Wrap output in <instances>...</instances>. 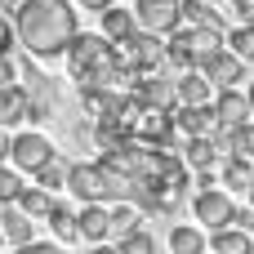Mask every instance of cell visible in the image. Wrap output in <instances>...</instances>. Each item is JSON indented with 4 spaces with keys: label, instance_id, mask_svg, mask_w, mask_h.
Instances as JSON below:
<instances>
[{
    "label": "cell",
    "instance_id": "1",
    "mask_svg": "<svg viewBox=\"0 0 254 254\" xmlns=\"http://www.w3.org/2000/svg\"><path fill=\"white\" fill-rule=\"evenodd\" d=\"M76 31V9L67 0H18L13 9V36L31 58H58Z\"/></svg>",
    "mask_w": 254,
    "mask_h": 254
},
{
    "label": "cell",
    "instance_id": "2",
    "mask_svg": "<svg viewBox=\"0 0 254 254\" xmlns=\"http://www.w3.org/2000/svg\"><path fill=\"white\" fill-rule=\"evenodd\" d=\"M121 54H125V63L134 67V71H161L165 67V36H156V31H134V36H125L121 45H116Z\"/></svg>",
    "mask_w": 254,
    "mask_h": 254
},
{
    "label": "cell",
    "instance_id": "3",
    "mask_svg": "<svg viewBox=\"0 0 254 254\" xmlns=\"http://www.w3.org/2000/svg\"><path fill=\"white\" fill-rule=\"evenodd\" d=\"M58 152H54V143L45 138V134H36V129H22V134H13L9 138V165L13 170H22V174H36L40 165H49Z\"/></svg>",
    "mask_w": 254,
    "mask_h": 254
},
{
    "label": "cell",
    "instance_id": "4",
    "mask_svg": "<svg viewBox=\"0 0 254 254\" xmlns=\"http://www.w3.org/2000/svg\"><path fill=\"white\" fill-rule=\"evenodd\" d=\"M134 138L138 143H147V147H170L174 143V134H179V125H174V112H165V107H143L138 103V112H134Z\"/></svg>",
    "mask_w": 254,
    "mask_h": 254
},
{
    "label": "cell",
    "instance_id": "5",
    "mask_svg": "<svg viewBox=\"0 0 254 254\" xmlns=\"http://www.w3.org/2000/svg\"><path fill=\"white\" fill-rule=\"evenodd\" d=\"M134 18L143 31L170 36L174 27H183V4L179 0H134Z\"/></svg>",
    "mask_w": 254,
    "mask_h": 254
},
{
    "label": "cell",
    "instance_id": "6",
    "mask_svg": "<svg viewBox=\"0 0 254 254\" xmlns=\"http://www.w3.org/2000/svg\"><path fill=\"white\" fill-rule=\"evenodd\" d=\"M129 94H134L143 107H165V112H174V107H179L174 80H170V76H161V71H138V76L129 80Z\"/></svg>",
    "mask_w": 254,
    "mask_h": 254
},
{
    "label": "cell",
    "instance_id": "7",
    "mask_svg": "<svg viewBox=\"0 0 254 254\" xmlns=\"http://www.w3.org/2000/svg\"><path fill=\"white\" fill-rule=\"evenodd\" d=\"M232 192H223V188H201L196 192V201H192V214H196V223H205L210 232L214 228H228L232 223Z\"/></svg>",
    "mask_w": 254,
    "mask_h": 254
},
{
    "label": "cell",
    "instance_id": "8",
    "mask_svg": "<svg viewBox=\"0 0 254 254\" xmlns=\"http://www.w3.org/2000/svg\"><path fill=\"white\" fill-rule=\"evenodd\" d=\"M205 76H210V85L214 89H228V85H237V80H246V63L228 49V45H219L214 54H205L201 63H196Z\"/></svg>",
    "mask_w": 254,
    "mask_h": 254
},
{
    "label": "cell",
    "instance_id": "9",
    "mask_svg": "<svg viewBox=\"0 0 254 254\" xmlns=\"http://www.w3.org/2000/svg\"><path fill=\"white\" fill-rule=\"evenodd\" d=\"M67 192L76 201H103V165L98 161H76L67 165Z\"/></svg>",
    "mask_w": 254,
    "mask_h": 254
},
{
    "label": "cell",
    "instance_id": "10",
    "mask_svg": "<svg viewBox=\"0 0 254 254\" xmlns=\"http://www.w3.org/2000/svg\"><path fill=\"white\" fill-rule=\"evenodd\" d=\"M174 125H179L183 138H192V134H214V129H219L214 103H179V107H174Z\"/></svg>",
    "mask_w": 254,
    "mask_h": 254
},
{
    "label": "cell",
    "instance_id": "11",
    "mask_svg": "<svg viewBox=\"0 0 254 254\" xmlns=\"http://www.w3.org/2000/svg\"><path fill=\"white\" fill-rule=\"evenodd\" d=\"M27 121H45L49 112H54V85H49V76H40V71H31V54H27Z\"/></svg>",
    "mask_w": 254,
    "mask_h": 254
},
{
    "label": "cell",
    "instance_id": "12",
    "mask_svg": "<svg viewBox=\"0 0 254 254\" xmlns=\"http://www.w3.org/2000/svg\"><path fill=\"white\" fill-rule=\"evenodd\" d=\"M214 116H219V125H223V129L246 125V121H250V98H246L237 85H228V89H219V94H214Z\"/></svg>",
    "mask_w": 254,
    "mask_h": 254
},
{
    "label": "cell",
    "instance_id": "13",
    "mask_svg": "<svg viewBox=\"0 0 254 254\" xmlns=\"http://www.w3.org/2000/svg\"><path fill=\"white\" fill-rule=\"evenodd\" d=\"M219 156H223V147H219L214 134H192V138L183 143V165H188V170H214Z\"/></svg>",
    "mask_w": 254,
    "mask_h": 254
},
{
    "label": "cell",
    "instance_id": "14",
    "mask_svg": "<svg viewBox=\"0 0 254 254\" xmlns=\"http://www.w3.org/2000/svg\"><path fill=\"white\" fill-rule=\"evenodd\" d=\"M174 94H179V103H214L210 94H214V85H210V76L201 71V67H188V71H179V80H174Z\"/></svg>",
    "mask_w": 254,
    "mask_h": 254
},
{
    "label": "cell",
    "instance_id": "15",
    "mask_svg": "<svg viewBox=\"0 0 254 254\" xmlns=\"http://www.w3.org/2000/svg\"><path fill=\"white\" fill-rule=\"evenodd\" d=\"M76 223H80V237L85 241H107L112 237V214H107L103 201H85V210L76 214Z\"/></svg>",
    "mask_w": 254,
    "mask_h": 254
},
{
    "label": "cell",
    "instance_id": "16",
    "mask_svg": "<svg viewBox=\"0 0 254 254\" xmlns=\"http://www.w3.org/2000/svg\"><path fill=\"white\" fill-rule=\"evenodd\" d=\"M210 250L214 254H254V237L246 228L228 223V228H214L210 232Z\"/></svg>",
    "mask_w": 254,
    "mask_h": 254
},
{
    "label": "cell",
    "instance_id": "17",
    "mask_svg": "<svg viewBox=\"0 0 254 254\" xmlns=\"http://www.w3.org/2000/svg\"><path fill=\"white\" fill-rule=\"evenodd\" d=\"M98 18H103V36H107L112 45H121L125 36H134V31H138V18H134V9H116V4H107Z\"/></svg>",
    "mask_w": 254,
    "mask_h": 254
},
{
    "label": "cell",
    "instance_id": "18",
    "mask_svg": "<svg viewBox=\"0 0 254 254\" xmlns=\"http://www.w3.org/2000/svg\"><path fill=\"white\" fill-rule=\"evenodd\" d=\"M31 228H36L31 214H22L18 205H0V232H4V241L27 246V241H31Z\"/></svg>",
    "mask_w": 254,
    "mask_h": 254
},
{
    "label": "cell",
    "instance_id": "19",
    "mask_svg": "<svg viewBox=\"0 0 254 254\" xmlns=\"http://www.w3.org/2000/svg\"><path fill=\"white\" fill-rule=\"evenodd\" d=\"M27 121V89L22 85H0V125L13 129Z\"/></svg>",
    "mask_w": 254,
    "mask_h": 254
},
{
    "label": "cell",
    "instance_id": "20",
    "mask_svg": "<svg viewBox=\"0 0 254 254\" xmlns=\"http://www.w3.org/2000/svg\"><path fill=\"white\" fill-rule=\"evenodd\" d=\"M165 63H170V67H179V71L196 67V49H192L188 27H174V31H170V40H165Z\"/></svg>",
    "mask_w": 254,
    "mask_h": 254
},
{
    "label": "cell",
    "instance_id": "21",
    "mask_svg": "<svg viewBox=\"0 0 254 254\" xmlns=\"http://www.w3.org/2000/svg\"><path fill=\"white\" fill-rule=\"evenodd\" d=\"M223 188H228V192H250L254 188V161L228 156V161H223Z\"/></svg>",
    "mask_w": 254,
    "mask_h": 254
},
{
    "label": "cell",
    "instance_id": "22",
    "mask_svg": "<svg viewBox=\"0 0 254 254\" xmlns=\"http://www.w3.org/2000/svg\"><path fill=\"white\" fill-rule=\"evenodd\" d=\"M205 232L201 228H192V223H179V228H170V254H205Z\"/></svg>",
    "mask_w": 254,
    "mask_h": 254
},
{
    "label": "cell",
    "instance_id": "23",
    "mask_svg": "<svg viewBox=\"0 0 254 254\" xmlns=\"http://www.w3.org/2000/svg\"><path fill=\"white\" fill-rule=\"evenodd\" d=\"M45 219H49V228H54V237H58V241H67V246H71V241H80V223H76V210H67L63 201H54Z\"/></svg>",
    "mask_w": 254,
    "mask_h": 254
},
{
    "label": "cell",
    "instance_id": "24",
    "mask_svg": "<svg viewBox=\"0 0 254 254\" xmlns=\"http://www.w3.org/2000/svg\"><path fill=\"white\" fill-rule=\"evenodd\" d=\"M13 205H18L22 214H31V219H45V214H49V205H54V192H45L40 183H36V188H27V183H22V192H18V201H13Z\"/></svg>",
    "mask_w": 254,
    "mask_h": 254
},
{
    "label": "cell",
    "instance_id": "25",
    "mask_svg": "<svg viewBox=\"0 0 254 254\" xmlns=\"http://www.w3.org/2000/svg\"><path fill=\"white\" fill-rule=\"evenodd\" d=\"M183 4V22L188 27H214V31H223V18L210 9V0H179Z\"/></svg>",
    "mask_w": 254,
    "mask_h": 254
},
{
    "label": "cell",
    "instance_id": "26",
    "mask_svg": "<svg viewBox=\"0 0 254 254\" xmlns=\"http://www.w3.org/2000/svg\"><path fill=\"white\" fill-rule=\"evenodd\" d=\"M107 214H112V237H125V232H134V228L143 223V210H138L134 201H116Z\"/></svg>",
    "mask_w": 254,
    "mask_h": 254
},
{
    "label": "cell",
    "instance_id": "27",
    "mask_svg": "<svg viewBox=\"0 0 254 254\" xmlns=\"http://www.w3.org/2000/svg\"><path fill=\"white\" fill-rule=\"evenodd\" d=\"M223 45H228L241 63H254V22H237V27L223 36Z\"/></svg>",
    "mask_w": 254,
    "mask_h": 254
},
{
    "label": "cell",
    "instance_id": "28",
    "mask_svg": "<svg viewBox=\"0 0 254 254\" xmlns=\"http://www.w3.org/2000/svg\"><path fill=\"white\" fill-rule=\"evenodd\" d=\"M116 250H121V254H156V237L143 232V228H134V232L116 237Z\"/></svg>",
    "mask_w": 254,
    "mask_h": 254
},
{
    "label": "cell",
    "instance_id": "29",
    "mask_svg": "<svg viewBox=\"0 0 254 254\" xmlns=\"http://www.w3.org/2000/svg\"><path fill=\"white\" fill-rule=\"evenodd\" d=\"M31 179H36V183H40L45 192H58V188H67V165H63V161L54 156V161H49V165H40V170H36Z\"/></svg>",
    "mask_w": 254,
    "mask_h": 254
},
{
    "label": "cell",
    "instance_id": "30",
    "mask_svg": "<svg viewBox=\"0 0 254 254\" xmlns=\"http://www.w3.org/2000/svg\"><path fill=\"white\" fill-rule=\"evenodd\" d=\"M18 192H22V170H13V165L0 161V205H13Z\"/></svg>",
    "mask_w": 254,
    "mask_h": 254
},
{
    "label": "cell",
    "instance_id": "31",
    "mask_svg": "<svg viewBox=\"0 0 254 254\" xmlns=\"http://www.w3.org/2000/svg\"><path fill=\"white\" fill-rule=\"evenodd\" d=\"M18 45V36H13V18L4 13V4H0V54H9Z\"/></svg>",
    "mask_w": 254,
    "mask_h": 254
},
{
    "label": "cell",
    "instance_id": "32",
    "mask_svg": "<svg viewBox=\"0 0 254 254\" xmlns=\"http://www.w3.org/2000/svg\"><path fill=\"white\" fill-rule=\"evenodd\" d=\"M18 254H67V250L54 246V241H36V237H31L27 246H18Z\"/></svg>",
    "mask_w": 254,
    "mask_h": 254
},
{
    "label": "cell",
    "instance_id": "33",
    "mask_svg": "<svg viewBox=\"0 0 254 254\" xmlns=\"http://www.w3.org/2000/svg\"><path fill=\"white\" fill-rule=\"evenodd\" d=\"M13 80H18V67L9 54H0V85H13Z\"/></svg>",
    "mask_w": 254,
    "mask_h": 254
},
{
    "label": "cell",
    "instance_id": "34",
    "mask_svg": "<svg viewBox=\"0 0 254 254\" xmlns=\"http://www.w3.org/2000/svg\"><path fill=\"white\" fill-rule=\"evenodd\" d=\"M228 4H232V13L241 22H254V0H228Z\"/></svg>",
    "mask_w": 254,
    "mask_h": 254
},
{
    "label": "cell",
    "instance_id": "35",
    "mask_svg": "<svg viewBox=\"0 0 254 254\" xmlns=\"http://www.w3.org/2000/svg\"><path fill=\"white\" fill-rule=\"evenodd\" d=\"M196 188H214V170H196Z\"/></svg>",
    "mask_w": 254,
    "mask_h": 254
},
{
    "label": "cell",
    "instance_id": "36",
    "mask_svg": "<svg viewBox=\"0 0 254 254\" xmlns=\"http://www.w3.org/2000/svg\"><path fill=\"white\" fill-rule=\"evenodd\" d=\"M76 4H80V9H94V13H103V9H107L112 0H76Z\"/></svg>",
    "mask_w": 254,
    "mask_h": 254
},
{
    "label": "cell",
    "instance_id": "37",
    "mask_svg": "<svg viewBox=\"0 0 254 254\" xmlns=\"http://www.w3.org/2000/svg\"><path fill=\"white\" fill-rule=\"evenodd\" d=\"M9 138H13V134H9V129L0 125V161H9Z\"/></svg>",
    "mask_w": 254,
    "mask_h": 254
},
{
    "label": "cell",
    "instance_id": "38",
    "mask_svg": "<svg viewBox=\"0 0 254 254\" xmlns=\"http://www.w3.org/2000/svg\"><path fill=\"white\" fill-rule=\"evenodd\" d=\"M89 254H121V250H116V246H107V241H94V250H89Z\"/></svg>",
    "mask_w": 254,
    "mask_h": 254
},
{
    "label": "cell",
    "instance_id": "39",
    "mask_svg": "<svg viewBox=\"0 0 254 254\" xmlns=\"http://www.w3.org/2000/svg\"><path fill=\"white\" fill-rule=\"evenodd\" d=\"M246 98H250V116H254V80H250V89H246Z\"/></svg>",
    "mask_w": 254,
    "mask_h": 254
},
{
    "label": "cell",
    "instance_id": "40",
    "mask_svg": "<svg viewBox=\"0 0 254 254\" xmlns=\"http://www.w3.org/2000/svg\"><path fill=\"white\" fill-rule=\"evenodd\" d=\"M246 196H250V210H254V188H250V192H246Z\"/></svg>",
    "mask_w": 254,
    "mask_h": 254
},
{
    "label": "cell",
    "instance_id": "41",
    "mask_svg": "<svg viewBox=\"0 0 254 254\" xmlns=\"http://www.w3.org/2000/svg\"><path fill=\"white\" fill-rule=\"evenodd\" d=\"M0 246H4V232H0Z\"/></svg>",
    "mask_w": 254,
    "mask_h": 254
},
{
    "label": "cell",
    "instance_id": "42",
    "mask_svg": "<svg viewBox=\"0 0 254 254\" xmlns=\"http://www.w3.org/2000/svg\"><path fill=\"white\" fill-rule=\"evenodd\" d=\"M210 4H214V0H210Z\"/></svg>",
    "mask_w": 254,
    "mask_h": 254
}]
</instances>
